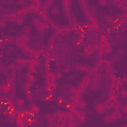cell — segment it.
Masks as SVG:
<instances>
[{
  "label": "cell",
  "mask_w": 127,
  "mask_h": 127,
  "mask_svg": "<svg viewBox=\"0 0 127 127\" xmlns=\"http://www.w3.org/2000/svg\"><path fill=\"white\" fill-rule=\"evenodd\" d=\"M100 78H101V75H100L99 72H96V73H94L91 76L90 87H91L92 90H98L99 89V86H100Z\"/></svg>",
  "instance_id": "obj_1"
},
{
  "label": "cell",
  "mask_w": 127,
  "mask_h": 127,
  "mask_svg": "<svg viewBox=\"0 0 127 127\" xmlns=\"http://www.w3.org/2000/svg\"><path fill=\"white\" fill-rule=\"evenodd\" d=\"M78 3H79V5H80V8H81L82 13H83L84 16L88 19V18L92 15V13H91V11H90V9H89V7H88L87 0H78Z\"/></svg>",
  "instance_id": "obj_2"
},
{
  "label": "cell",
  "mask_w": 127,
  "mask_h": 127,
  "mask_svg": "<svg viewBox=\"0 0 127 127\" xmlns=\"http://www.w3.org/2000/svg\"><path fill=\"white\" fill-rule=\"evenodd\" d=\"M62 5L64 9V13L67 20L70 19V6H71V0H62Z\"/></svg>",
  "instance_id": "obj_3"
},
{
  "label": "cell",
  "mask_w": 127,
  "mask_h": 127,
  "mask_svg": "<svg viewBox=\"0 0 127 127\" xmlns=\"http://www.w3.org/2000/svg\"><path fill=\"white\" fill-rule=\"evenodd\" d=\"M73 112H74V115H75L76 119H77L79 122L83 123V122H85V121H86V119H87V115H86V113H85V112L81 111V109L76 108Z\"/></svg>",
  "instance_id": "obj_4"
},
{
  "label": "cell",
  "mask_w": 127,
  "mask_h": 127,
  "mask_svg": "<svg viewBox=\"0 0 127 127\" xmlns=\"http://www.w3.org/2000/svg\"><path fill=\"white\" fill-rule=\"evenodd\" d=\"M27 111L30 112V113H32V114L35 116V118H37L38 114H39L40 111H41V108H40L36 103H30L29 107L27 108Z\"/></svg>",
  "instance_id": "obj_5"
},
{
  "label": "cell",
  "mask_w": 127,
  "mask_h": 127,
  "mask_svg": "<svg viewBox=\"0 0 127 127\" xmlns=\"http://www.w3.org/2000/svg\"><path fill=\"white\" fill-rule=\"evenodd\" d=\"M95 51H96V49H95V47L92 44H86L83 47V54L85 56H88V57L92 56L95 53Z\"/></svg>",
  "instance_id": "obj_6"
},
{
  "label": "cell",
  "mask_w": 127,
  "mask_h": 127,
  "mask_svg": "<svg viewBox=\"0 0 127 127\" xmlns=\"http://www.w3.org/2000/svg\"><path fill=\"white\" fill-rule=\"evenodd\" d=\"M75 70L77 72H83V73H87L90 70V66L87 64H76L75 65Z\"/></svg>",
  "instance_id": "obj_7"
},
{
  "label": "cell",
  "mask_w": 127,
  "mask_h": 127,
  "mask_svg": "<svg viewBox=\"0 0 127 127\" xmlns=\"http://www.w3.org/2000/svg\"><path fill=\"white\" fill-rule=\"evenodd\" d=\"M36 29H37V31L39 33H44L45 31H47V30L50 29V24L48 22H42L40 25H38L36 27Z\"/></svg>",
  "instance_id": "obj_8"
},
{
  "label": "cell",
  "mask_w": 127,
  "mask_h": 127,
  "mask_svg": "<svg viewBox=\"0 0 127 127\" xmlns=\"http://www.w3.org/2000/svg\"><path fill=\"white\" fill-rule=\"evenodd\" d=\"M72 32H73V30L70 27H65V26L64 27L60 26L59 31H58V33L61 34V35H70Z\"/></svg>",
  "instance_id": "obj_9"
},
{
  "label": "cell",
  "mask_w": 127,
  "mask_h": 127,
  "mask_svg": "<svg viewBox=\"0 0 127 127\" xmlns=\"http://www.w3.org/2000/svg\"><path fill=\"white\" fill-rule=\"evenodd\" d=\"M94 110L98 114H103L106 110V107L104 106V104L102 102H98V103L94 104Z\"/></svg>",
  "instance_id": "obj_10"
},
{
  "label": "cell",
  "mask_w": 127,
  "mask_h": 127,
  "mask_svg": "<svg viewBox=\"0 0 127 127\" xmlns=\"http://www.w3.org/2000/svg\"><path fill=\"white\" fill-rule=\"evenodd\" d=\"M123 84H124L123 78H116L115 81H114V88H115V90L119 92V90L123 87Z\"/></svg>",
  "instance_id": "obj_11"
},
{
  "label": "cell",
  "mask_w": 127,
  "mask_h": 127,
  "mask_svg": "<svg viewBox=\"0 0 127 127\" xmlns=\"http://www.w3.org/2000/svg\"><path fill=\"white\" fill-rule=\"evenodd\" d=\"M118 94H119V92L116 91L115 88H109L108 89V93H107V98L114 100L116 97H118Z\"/></svg>",
  "instance_id": "obj_12"
},
{
  "label": "cell",
  "mask_w": 127,
  "mask_h": 127,
  "mask_svg": "<svg viewBox=\"0 0 127 127\" xmlns=\"http://www.w3.org/2000/svg\"><path fill=\"white\" fill-rule=\"evenodd\" d=\"M81 82H82L86 87H87V86H90V82H91V74H90L89 72H87V73L83 76Z\"/></svg>",
  "instance_id": "obj_13"
},
{
  "label": "cell",
  "mask_w": 127,
  "mask_h": 127,
  "mask_svg": "<svg viewBox=\"0 0 127 127\" xmlns=\"http://www.w3.org/2000/svg\"><path fill=\"white\" fill-rule=\"evenodd\" d=\"M2 41L6 44V45H12V44H15V41H16V37H13V36H6L2 39Z\"/></svg>",
  "instance_id": "obj_14"
},
{
  "label": "cell",
  "mask_w": 127,
  "mask_h": 127,
  "mask_svg": "<svg viewBox=\"0 0 127 127\" xmlns=\"http://www.w3.org/2000/svg\"><path fill=\"white\" fill-rule=\"evenodd\" d=\"M15 44H16V46H17L18 48H20L22 51H24V49L27 47V44L23 43V42H22V40L20 39V37H16V41H15Z\"/></svg>",
  "instance_id": "obj_15"
},
{
  "label": "cell",
  "mask_w": 127,
  "mask_h": 127,
  "mask_svg": "<svg viewBox=\"0 0 127 127\" xmlns=\"http://www.w3.org/2000/svg\"><path fill=\"white\" fill-rule=\"evenodd\" d=\"M66 125L67 126H70V127H75L78 125V120L75 118H72V119H67L66 120Z\"/></svg>",
  "instance_id": "obj_16"
},
{
  "label": "cell",
  "mask_w": 127,
  "mask_h": 127,
  "mask_svg": "<svg viewBox=\"0 0 127 127\" xmlns=\"http://www.w3.org/2000/svg\"><path fill=\"white\" fill-rule=\"evenodd\" d=\"M103 104H104V106L106 107V109H111V108H113V106H114V100L107 98V99L103 102Z\"/></svg>",
  "instance_id": "obj_17"
},
{
  "label": "cell",
  "mask_w": 127,
  "mask_h": 127,
  "mask_svg": "<svg viewBox=\"0 0 127 127\" xmlns=\"http://www.w3.org/2000/svg\"><path fill=\"white\" fill-rule=\"evenodd\" d=\"M28 73H35V72H38L37 71V66L33 64H28Z\"/></svg>",
  "instance_id": "obj_18"
},
{
  "label": "cell",
  "mask_w": 127,
  "mask_h": 127,
  "mask_svg": "<svg viewBox=\"0 0 127 127\" xmlns=\"http://www.w3.org/2000/svg\"><path fill=\"white\" fill-rule=\"evenodd\" d=\"M36 79H37V77H36V75H34V73H28L27 74V81L31 82L32 84H34L36 82Z\"/></svg>",
  "instance_id": "obj_19"
},
{
  "label": "cell",
  "mask_w": 127,
  "mask_h": 127,
  "mask_svg": "<svg viewBox=\"0 0 127 127\" xmlns=\"http://www.w3.org/2000/svg\"><path fill=\"white\" fill-rule=\"evenodd\" d=\"M113 114L115 115V117L117 118V120H121V119H122V115H123V112L121 111V109H114V111H113Z\"/></svg>",
  "instance_id": "obj_20"
},
{
  "label": "cell",
  "mask_w": 127,
  "mask_h": 127,
  "mask_svg": "<svg viewBox=\"0 0 127 127\" xmlns=\"http://www.w3.org/2000/svg\"><path fill=\"white\" fill-rule=\"evenodd\" d=\"M29 63V59H17L15 64H21V65H24V64H27Z\"/></svg>",
  "instance_id": "obj_21"
},
{
  "label": "cell",
  "mask_w": 127,
  "mask_h": 127,
  "mask_svg": "<svg viewBox=\"0 0 127 127\" xmlns=\"http://www.w3.org/2000/svg\"><path fill=\"white\" fill-rule=\"evenodd\" d=\"M99 69H100V67L95 64L94 65H92V66L90 67L89 73H90V74H94V73H96V72H99Z\"/></svg>",
  "instance_id": "obj_22"
},
{
  "label": "cell",
  "mask_w": 127,
  "mask_h": 127,
  "mask_svg": "<svg viewBox=\"0 0 127 127\" xmlns=\"http://www.w3.org/2000/svg\"><path fill=\"white\" fill-rule=\"evenodd\" d=\"M88 20V22L90 23V24H99V22H98V19H97V17L96 16H94L93 14L87 19Z\"/></svg>",
  "instance_id": "obj_23"
},
{
  "label": "cell",
  "mask_w": 127,
  "mask_h": 127,
  "mask_svg": "<svg viewBox=\"0 0 127 127\" xmlns=\"http://www.w3.org/2000/svg\"><path fill=\"white\" fill-rule=\"evenodd\" d=\"M20 39L22 40V42L23 43H25V44H28L29 43V41H30V36L28 35V34H23V35H21L20 36Z\"/></svg>",
  "instance_id": "obj_24"
},
{
  "label": "cell",
  "mask_w": 127,
  "mask_h": 127,
  "mask_svg": "<svg viewBox=\"0 0 127 127\" xmlns=\"http://www.w3.org/2000/svg\"><path fill=\"white\" fill-rule=\"evenodd\" d=\"M76 88H77V92H79V93H82V94H83V92L85 91V88H86V86H85V85H84L82 82H79Z\"/></svg>",
  "instance_id": "obj_25"
},
{
  "label": "cell",
  "mask_w": 127,
  "mask_h": 127,
  "mask_svg": "<svg viewBox=\"0 0 127 127\" xmlns=\"http://www.w3.org/2000/svg\"><path fill=\"white\" fill-rule=\"evenodd\" d=\"M15 104H16V107H18V108H20V107H24V99L21 98V97L17 98L16 101H15Z\"/></svg>",
  "instance_id": "obj_26"
},
{
  "label": "cell",
  "mask_w": 127,
  "mask_h": 127,
  "mask_svg": "<svg viewBox=\"0 0 127 127\" xmlns=\"http://www.w3.org/2000/svg\"><path fill=\"white\" fill-rule=\"evenodd\" d=\"M119 94L122 98L124 99H127V88L126 87H122L120 90H119Z\"/></svg>",
  "instance_id": "obj_27"
},
{
  "label": "cell",
  "mask_w": 127,
  "mask_h": 127,
  "mask_svg": "<svg viewBox=\"0 0 127 127\" xmlns=\"http://www.w3.org/2000/svg\"><path fill=\"white\" fill-rule=\"evenodd\" d=\"M105 77H106L109 81H113V82H114L115 79H116L114 73H111V72H106V73H105Z\"/></svg>",
  "instance_id": "obj_28"
},
{
  "label": "cell",
  "mask_w": 127,
  "mask_h": 127,
  "mask_svg": "<svg viewBox=\"0 0 127 127\" xmlns=\"http://www.w3.org/2000/svg\"><path fill=\"white\" fill-rule=\"evenodd\" d=\"M121 102L119 101V99L116 97L115 99H114V106H113V109H120L121 108Z\"/></svg>",
  "instance_id": "obj_29"
},
{
  "label": "cell",
  "mask_w": 127,
  "mask_h": 127,
  "mask_svg": "<svg viewBox=\"0 0 127 127\" xmlns=\"http://www.w3.org/2000/svg\"><path fill=\"white\" fill-rule=\"evenodd\" d=\"M51 14H52L53 16L59 15V14H60V9H59L58 7H52V9H51Z\"/></svg>",
  "instance_id": "obj_30"
},
{
  "label": "cell",
  "mask_w": 127,
  "mask_h": 127,
  "mask_svg": "<svg viewBox=\"0 0 127 127\" xmlns=\"http://www.w3.org/2000/svg\"><path fill=\"white\" fill-rule=\"evenodd\" d=\"M86 102H85V100H83V99H81L79 102H78V106H77V108H79V109H84L85 107H86Z\"/></svg>",
  "instance_id": "obj_31"
},
{
  "label": "cell",
  "mask_w": 127,
  "mask_h": 127,
  "mask_svg": "<svg viewBox=\"0 0 127 127\" xmlns=\"http://www.w3.org/2000/svg\"><path fill=\"white\" fill-rule=\"evenodd\" d=\"M103 68L106 72H111V73H114V74L116 73V70L113 68V66H103Z\"/></svg>",
  "instance_id": "obj_32"
},
{
  "label": "cell",
  "mask_w": 127,
  "mask_h": 127,
  "mask_svg": "<svg viewBox=\"0 0 127 127\" xmlns=\"http://www.w3.org/2000/svg\"><path fill=\"white\" fill-rule=\"evenodd\" d=\"M42 22H41V18H34L33 20H32V25L33 26H35V27H37L38 25H40Z\"/></svg>",
  "instance_id": "obj_33"
},
{
  "label": "cell",
  "mask_w": 127,
  "mask_h": 127,
  "mask_svg": "<svg viewBox=\"0 0 127 127\" xmlns=\"http://www.w3.org/2000/svg\"><path fill=\"white\" fill-rule=\"evenodd\" d=\"M60 47H61V52L64 55H65L67 53V51H68V47L66 45H60Z\"/></svg>",
  "instance_id": "obj_34"
},
{
  "label": "cell",
  "mask_w": 127,
  "mask_h": 127,
  "mask_svg": "<svg viewBox=\"0 0 127 127\" xmlns=\"http://www.w3.org/2000/svg\"><path fill=\"white\" fill-rule=\"evenodd\" d=\"M112 53V47L111 46H105L104 47V55H109Z\"/></svg>",
  "instance_id": "obj_35"
},
{
  "label": "cell",
  "mask_w": 127,
  "mask_h": 127,
  "mask_svg": "<svg viewBox=\"0 0 127 127\" xmlns=\"http://www.w3.org/2000/svg\"><path fill=\"white\" fill-rule=\"evenodd\" d=\"M32 83L31 82H29V81H26V83L24 84V89L26 90V92H29L30 91V89H31V87H32Z\"/></svg>",
  "instance_id": "obj_36"
},
{
  "label": "cell",
  "mask_w": 127,
  "mask_h": 127,
  "mask_svg": "<svg viewBox=\"0 0 127 127\" xmlns=\"http://www.w3.org/2000/svg\"><path fill=\"white\" fill-rule=\"evenodd\" d=\"M24 20H25V16H24V17H18L17 20H16V22H15V24H17V25H22V24L24 23Z\"/></svg>",
  "instance_id": "obj_37"
},
{
  "label": "cell",
  "mask_w": 127,
  "mask_h": 127,
  "mask_svg": "<svg viewBox=\"0 0 127 127\" xmlns=\"http://www.w3.org/2000/svg\"><path fill=\"white\" fill-rule=\"evenodd\" d=\"M34 99V93L33 92H27V100L29 101V102H31L32 100Z\"/></svg>",
  "instance_id": "obj_38"
},
{
  "label": "cell",
  "mask_w": 127,
  "mask_h": 127,
  "mask_svg": "<svg viewBox=\"0 0 127 127\" xmlns=\"http://www.w3.org/2000/svg\"><path fill=\"white\" fill-rule=\"evenodd\" d=\"M54 74H55V77H56V79H57V80L61 79V78H62V76H63V72H62V71H56Z\"/></svg>",
  "instance_id": "obj_39"
},
{
  "label": "cell",
  "mask_w": 127,
  "mask_h": 127,
  "mask_svg": "<svg viewBox=\"0 0 127 127\" xmlns=\"http://www.w3.org/2000/svg\"><path fill=\"white\" fill-rule=\"evenodd\" d=\"M106 40H108V38H107L105 35H100V36H99V39H98L99 43H104Z\"/></svg>",
  "instance_id": "obj_40"
},
{
  "label": "cell",
  "mask_w": 127,
  "mask_h": 127,
  "mask_svg": "<svg viewBox=\"0 0 127 127\" xmlns=\"http://www.w3.org/2000/svg\"><path fill=\"white\" fill-rule=\"evenodd\" d=\"M121 111L123 112V113H125V114H127V103H125V104H123L122 106H121Z\"/></svg>",
  "instance_id": "obj_41"
},
{
  "label": "cell",
  "mask_w": 127,
  "mask_h": 127,
  "mask_svg": "<svg viewBox=\"0 0 127 127\" xmlns=\"http://www.w3.org/2000/svg\"><path fill=\"white\" fill-rule=\"evenodd\" d=\"M109 119H110V122H115L117 121V118L115 117V115L112 113V114H109Z\"/></svg>",
  "instance_id": "obj_42"
},
{
  "label": "cell",
  "mask_w": 127,
  "mask_h": 127,
  "mask_svg": "<svg viewBox=\"0 0 127 127\" xmlns=\"http://www.w3.org/2000/svg\"><path fill=\"white\" fill-rule=\"evenodd\" d=\"M45 4L48 5L49 7H52V5L54 4V0H45Z\"/></svg>",
  "instance_id": "obj_43"
},
{
  "label": "cell",
  "mask_w": 127,
  "mask_h": 127,
  "mask_svg": "<svg viewBox=\"0 0 127 127\" xmlns=\"http://www.w3.org/2000/svg\"><path fill=\"white\" fill-rule=\"evenodd\" d=\"M106 87L109 89V88H114V82L113 81H109L107 84H106Z\"/></svg>",
  "instance_id": "obj_44"
},
{
  "label": "cell",
  "mask_w": 127,
  "mask_h": 127,
  "mask_svg": "<svg viewBox=\"0 0 127 127\" xmlns=\"http://www.w3.org/2000/svg\"><path fill=\"white\" fill-rule=\"evenodd\" d=\"M98 4H99L100 6H106L107 0H98Z\"/></svg>",
  "instance_id": "obj_45"
},
{
  "label": "cell",
  "mask_w": 127,
  "mask_h": 127,
  "mask_svg": "<svg viewBox=\"0 0 127 127\" xmlns=\"http://www.w3.org/2000/svg\"><path fill=\"white\" fill-rule=\"evenodd\" d=\"M102 120H103V122H104V123H109V122H110L109 115H105V116L103 117V119H102Z\"/></svg>",
  "instance_id": "obj_46"
},
{
  "label": "cell",
  "mask_w": 127,
  "mask_h": 127,
  "mask_svg": "<svg viewBox=\"0 0 127 127\" xmlns=\"http://www.w3.org/2000/svg\"><path fill=\"white\" fill-rule=\"evenodd\" d=\"M24 32H25L26 34H29V33L31 32V27H30V26H26L25 29H24Z\"/></svg>",
  "instance_id": "obj_47"
},
{
  "label": "cell",
  "mask_w": 127,
  "mask_h": 127,
  "mask_svg": "<svg viewBox=\"0 0 127 127\" xmlns=\"http://www.w3.org/2000/svg\"><path fill=\"white\" fill-rule=\"evenodd\" d=\"M64 72H69V71H70V66H69V64H67V65L64 68Z\"/></svg>",
  "instance_id": "obj_48"
},
{
  "label": "cell",
  "mask_w": 127,
  "mask_h": 127,
  "mask_svg": "<svg viewBox=\"0 0 127 127\" xmlns=\"http://www.w3.org/2000/svg\"><path fill=\"white\" fill-rule=\"evenodd\" d=\"M25 4V0H18L17 1V5L18 6H22V5H24Z\"/></svg>",
  "instance_id": "obj_49"
},
{
  "label": "cell",
  "mask_w": 127,
  "mask_h": 127,
  "mask_svg": "<svg viewBox=\"0 0 127 127\" xmlns=\"http://www.w3.org/2000/svg\"><path fill=\"white\" fill-rule=\"evenodd\" d=\"M0 24H1V28H4V27H5L6 23H5V21H4V19H3V18L1 19V23H0Z\"/></svg>",
  "instance_id": "obj_50"
},
{
  "label": "cell",
  "mask_w": 127,
  "mask_h": 127,
  "mask_svg": "<svg viewBox=\"0 0 127 127\" xmlns=\"http://www.w3.org/2000/svg\"><path fill=\"white\" fill-rule=\"evenodd\" d=\"M122 78H123V80H124V83L127 84V74H124V75L122 76Z\"/></svg>",
  "instance_id": "obj_51"
},
{
  "label": "cell",
  "mask_w": 127,
  "mask_h": 127,
  "mask_svg": "<svg viewBox=\"0 0 127 127\" xmlns=\"http://www.w3.org/2000/svg\"><path fill=\"white\" fill-rule=\"evenodd\" d=\"M120 2L123 4V5H125V6H127V0H120Z\"/></svg>",
  "instance_id": "obj_52"
},
{
  "label": "cell",
  "mask_w": 127,
  "mask_h": 127,
  "mask_svg": "<svg viewBox=\"0 0 127 127\" xmlns=\"http://www.w3.org/2000/svg\"><path fill=\"white\" fill-rule=\"evenodd\" d=\"M123 127H127V123H126V124H124V125H123Z\"/></svg>",
  "instance_id": "obj_53"
},
{
  "label": "cell",
  "mask_w": 127,
  "mask_h": 127,
  "mask_svg": "<svg viewBox=\"0 0 127 127\" xmlns=\"http://www.w3.org/2000/svg\"><path fill=\"white\" fill-rule=\"evenodd\" d=\"M29 1H31V2H32V1H33V0H29Z\"/></svg>",
  "instance_id": "obj_54"
}]
</instances>
